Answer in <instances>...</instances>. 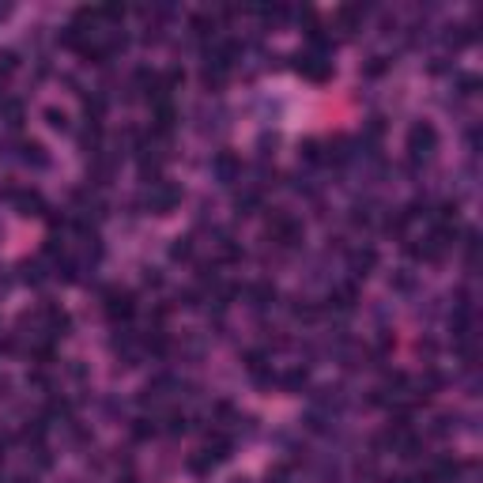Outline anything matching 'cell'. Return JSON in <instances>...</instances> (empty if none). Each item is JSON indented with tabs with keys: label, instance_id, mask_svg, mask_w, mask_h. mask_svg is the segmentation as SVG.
Listing matches in <instances>:
<instances>
[{
	"label": "cell",
	"instance_id": "obj_20",
	"mask_svg": "<svg viewBox=\"0 0 483 483\" xmlns=\"http://www.w3.org/2000/svg\"><path fill=\"white\" fill-rule=\"evenodd\" d=\"M241 249L235 246V241H219V261H238Z\"/></svg>",
	"mask_w": 483,
	"mask_h": 483
},
{
	"label": "cell",
	"instance_id": "obj_26",
	"mask_svg": "<svg viewBox=\"0 0 483 483\" xmlns=\"http://www.w3.org/2000/svg\"><path fill=\"white\" fill-rule=\"evenodd\" d=\"M0 102H4V99H0Z\"/></svg>",
	"mask_w": 483,
	"mask_h": 483
},
{
	"label": "cell",
	"instance_id": "obj_9",
	"mask_svg": "<svg viewBox=\"0 0 483 483\" xmlns=\"http://www.w3.org/2000/svg\"><path fill=\"white\" fill-rule=\"evenodd\" d=\"M362 15H366V8H355V4H344V8H336V23H340L344 30H355L359 23H362Z\"/></svg>",
	"mask_w": 483,
	"mask_h": 483
},
{
	"label": "cell",
	"instance_id": "obj_19",
	"mask_svg": "<svg viewBox=\"0 0 483 483\" xmlns=\"http://www.w3.org/2000/svg\"><path fill=\"white\" fill-rule=\"evenodd\" d=\"M23 279H27V284H42L46 279L42 264H23Z\"/></svg>",
	"mask_w": 483,
	"mask_h": 483
},
{
	"label": "cell",
	"instance_id": "obj_24",
	"mask_svg": "<svg viewBox=\"0 0 483 483\" xmlns=\"http://www.w3.org/2000/svg\"><path fill=\"white\" fill-rule=\"evenodd\" d=\"M235 483H249V480H235Z\"/></svg>",
	"mask_w": 483,
	"mask_h": 483
},
{
	"label": "cell",
	"instance_id": "obj_25",
	"mask_svg": "<svg viewBox=\"0 0 483 483\" xmlns=\"http://www.w3.org/2000/svg\"><path fill=\"white\" fill-rule=\"evenodd\" d=\"M121 483H132V480H121Z\"/></svg>",
	"mask_w": 483,
	"mask_h": 483
},
{
	"label": "cell",
	"instance_id": "obj_15",
	"mask_svg": "<svg viewBox=\"0 0 483 483\" xmlns=\"http://www.w3.org/2000/svg\"><path fill=\"white\" fill-rule=\"evenodd\" d=\"M170 257H174V261H189V257H193V238H178V241H174Z\"/></svg>",
	"mask_w": 483,
	"mask_h": 483
},
{
	"label": "cell",
	"instance_id": "obj_6",
	"mask_svg": "<svg viewBox=\"0 0 483 483\" xmlns=\"http://www.w3.org/2000/svg\"><path fill=\"white\" fill-rule=\"evenodd\" d=\"M212 174H215V178H219V181H235L238 178V174H241V159L235 155V151H219V155H215L212 159Z\"/></svg>",
	"mask_w": 483,
	"mask_h": 483
},
{
	"label": "cell",
	"instance_id": "obj_17",
	"mask_svg": "<svg viewBox=\"0 0 483 483\" xmlns=\"http://www.w3.org/2000/svg\"><path fill=\"white\" fill-rule=\"evenodd\" d=\"M0 110H4V117H8V125H19V121H23V106H19V102H0Z\"/></svg>",
	"mask_w": 483,
	"mask_h": 483
},
{
	"label": "cell",
	"instance_id": "obj_16",
	"mask_svg": "<svg viewBox=\"0 0 483 483\" xmlns=\"http://www.w3.org/2000/svg\"><path fill=\"white\" fill-rule=\"evenodd\" d=\"M46 121H50L53 128H68V114H64V110H57V106H46Z\"/></svg>",
	"mask_w": 483,
	"mask_h": 483
},
{
	"label": "cell",
	"instance_id": "obj_14",
	"mask_svg": "<svg viewBox=\"0 0 483 483\" xmlns=\"http://www.w3.org/2000/svg\"><path fill=\"white\" fill-rule=\"evenodd\" d=\"M193 34H200V38L215 34V15H193Z\"/></svg>",
	"mask_w": 483,
	"mask_h": 483
},
{
	"label": "cell",
	"instance_id": "obj_3",
	"mask_svg": "<svg viewBox=\"0 0 483 483\" xmlns=\"http://www.w3.org/2000/svg\"><path fill=\"white\" fill-rule=\"evenodd\" d=\"M268 235L276 238L279 246L291 249V246H299V241H302L306 230H302V223H299V219H291V215H276V219L268 223Z\"/></svg>",
	"mask_w": 483,
	"mask_h": 483
},
{
	"label": "cell",
	"instance_id": "obj_5",
	"mask_svg": "<svg viewBox=\"0 0 483 483\" xmlns=\"http://www.w3.org/2000/svg\"><path fill=\"white\" fill-rule=\"evenodd\" d=\"M132 313H136V299H132V291H121V287L106 291V317H110V321H128Z\"/></svg>",
	"mask_w": 483,
	"mask_h": 483
},
{
	"label": "cell",
	"instance_id": "obj_11",
	"mask_svg": "<svg viewBox=\"0 0 483 483\" xmlns=\"http://www.w3.org/2000/svg\"><path fill=\"white\" fill-rule=\"evenodd\" d=\"M355 299H359V291L351 284H344V287H336V291H333V306H336V310H351Z\"/></svg>",
	"mask_w": 483,
	"mask_h": 483
},
{
	"label": "cell",
	"instance_id": "obj_22",
	"mask_svg": "<svg viewBox=\"0 0 483 483\" xmlns=\"http://www.w3.org/2000/svg\"><path fill=\"white\" fill-rule=\"evenodd\" d=\"M385 72V57H370V64H366V76H382Z\"/></svg>",
	"mask_w": 483,
	"mask_h": 483
},
{
	"label": "cell",
	"instance_id": "obj_13",
	"mask_svg": "<svg viewBox=\"0 0 483 483\" xmlns=\"http://www.w3.org/2000/svg\"><path fill=\"white\" fill-rule=\"evenodd\" d=\"M249 295H253L257 306H268L272 299H276V287H272V284H253V287H249Z\"/></svg>",
	"mask_w": 483,
	"mask_h": 483
},
{
	"label": "cell",
	"instance_id": "obj_12",
	"mask_svg": "<svg viewBox=\"0 0 483 483\" xmlns=\"http://www.w3.org/2000/svg\"><path fill=\"white\" fill-rule=\"evenodd\" d=\"M23 159H27V163H34V166H46V163H50V159H46V148H42V144H34V140L23 144Z\"/></svg>",
	"mask_w": 483,
	"mask_h": 483
},
{
	"label": "cell",
	"instance_id": "obj_8",
	"mask_svg": "<svg viewBox=\"0 0 483 483\" xmlns=\"http://www.w3.org/2000/svg\"><path fill=\"white\" fill-rule=\"evenodd\" d=\"M42 321H46V333L50 336H64L72 325V317L61 310V306H42Z\"/></svg>",
	"mask_w": 483,
	"mask_h": 483
},
{
	"label": "cell",
	"instance_id": "obj_2",
	"mask_svg": "<svg viewBox=\"0 0 483 483\" xmlns=\"http://www.w3.org/2000/svg\"><path fill=\"white\" fill-rule=\"evenodd\" d=\"M178 204H181V189H178L174 181H155V185H151L148 208H151L155 215H170Z\"/></svg>",
	"mask_w": 483,
	"mask_h": 483
},
{
	"label": "cell",
	"instance_id": "obj_18",
	"mask_svg": "<svg viewBox=\"0 0 483 483\" xmlns=\"http://www.w3.org/2000/svg\"><path fill=\"white\" fill-rule=\"evenodd\" d=\"M302 159H306V163H321V159H325V155H321V144L317 140H306L302 144Z\"/></svg>",
	"mask_w": 483,
	"mask_h": 483
},
{
	"label": "cell",
	"instance_id": "obj_4",
	"mask_svg": "<svg viewBox=\"0 0 483 483\" xmlns=\"http://www.w3.org/2000/svg\"><path fill=\"white\" fill-rule=\"evenodd\" d=\"M295 68H299L306 79H313V83H325V79H333V61H328L325 53H302Z\"/></svg>",
	"mask_w": 483,
	"mask_h": 483
},
{
	"label": "cell",
	"instance_id": "obj_10",
	"mask_svg": "<svg viewBox=\"0 0 483 483\" xmlns=\"http://www.w3.org/2000/svg\"><path fill=\"white\" fill-rule=\"evenodd\" d=\"M374 261H377L374 249H355V253H351V272H355V276H366V272L374 268Z\"/></svg>",
	"mask_w": 483,
	"mask_h": 483
},
{
	"label": "cell",
	"instance_id": "obj_23",
	"mask_svg": "<svg viewBox=\"0 0 483 483\" xmlns=\"http://www.w3.org/2000/svg\"><path fill=\"white\" fill-rule=\"evenodd\" d=\"M393 483H412V480H393Z\"/></svg>",
	"mask_w": 483,
	"mask_h": 483
},
{
	"label": "cell",
	"instance_id": "obj_1",
	"mask_svg": "<svg viewBox=\"0 0 483 483\" xmlns=\"http://www.w3.org/2000/svg\"><path fill=\"white\" fill-rule=\"evenodd\" d=\"M434 151H438V128L431 121H415L408 128V155H412V163H426Z\"/></svg>",
	"mask_w": 483,
	"mask_h": 483
},
{
	"label": "cell",
	"instance_id": "obj_21",
	"mask_svg": "<svg viewBox=\"0 0 483 483\" xmlns=\"http://www.w3.org/2000/svg\"><path fill=\"white\" fill-rule=\"evenodd\" d=\"M284 385H287V389H302L306 374H302V370H291V374H284Z\"/></svg>",
	"mask_w": 483,
	"mask_h": 483
},
{
	"label": "cell",
	"instance_id": "obj_7",
	"mask_svg": "<svg viewBox=\"0 0 483 483\" xmlns=\"http://www.w3.org/2000/svg\"><path fill=\"white\" fill-rule=\"evenodd\" d=\"M8 200L19 208V215H42L46 212V200L38 197L34 189H30V193L27 189H12V193H8Z\"/></svg>",
	"mask_w": 483,
	"mask_h": 483
}]
</instances>
